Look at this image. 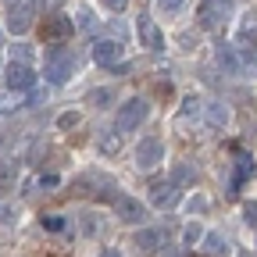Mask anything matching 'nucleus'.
I'll use <instances>...</instances> for the list:
<instances>
[{
    "mask_svg": "<svg viewBox=\"0 0 257 257\" xmlns=\"http://www.w3.org/2000/svg\"><path fill=\"white\" fill-rule=\"evenodd\" d=\"M43 75H47L50 86L68 82V79L75 75V54L64 50V47H50V50H47V68H43Z\"/></svg>",
    "mask_w": 257,
    "mask_h": 257,
    "instance_id": "obj_1",
    "label": "nucleus"
},
{
    "mask_svg": "<svg viewBox=\"0 0 257 257\" xmlns=\"http://www.w3.org/2000/svg\"><path fill=\"white\" fill-rule=\"evenodd\" d=\"M150 114V104L143 100V96H128V100L118 107V118H114V128L118 133H133V128H140Z\"/></svg>",
    "mask_w": 257,
    "mask_h": 257,
    "instance_id": "obj_2",
    "label": "nucleus"
},
{
    "mask_svg": "<svg viewBox=\"0 0 257 257\" xmlns=\"http://www.w3.org/2000/svg\"><path fill=\"white\" fill-rule=\"evenodd\" d=\"M232 11H236L232 0H204L200 11H197V18H200L204 29H218L221 22H229V18H232Z\"/></svg>",
    "mask_w": 257,
    "mask_h": 257,
    "instance_id": "obj_3",
    "label": "nucleus"
},
{
    "mask_svg": "<svg viewBox=\"0 0 257 257\" xmlns=\"http://www.w3.org/2000/svg\"><path fill=\"white\" fill-rule=\"evenodd\" d=\"M161 161H165V143H161V136H147L136 147V168L140 172H154Z\"/></svg>",
    "mask_w": 257,
    "mask_h": 257,
    "instance_id": "obj_4",
    "label": "nucleus"
},
{
    "mask_svg": "<svg viewBox=\"0 0 257 257\" xmlns=\"http://www.w3.org/2000/svg\"><path fill=\"white\" fill-rule=\"evenodd\" d=\"M32 15H36V4H32V0H8V29L15 32V36L29 32Z\"/></svg>",
    "mask_w": 257,
    "mask_h": 257,
    "instance_id": "obj_5",
    "label": "nucleus"
},
{
    "mask_svg": "<svg viewBox=\"0 0 257 257\" xmlns=\"http://www.w3.org/2000/svg\"><path fill=\"white\" fill-rule=\"evenodd\" d=\"M32 86H36V72L29 68V61H11V68H8V89L29 93Z\"/></svg>",
    "mask_w": 257,
    "mask_h": 257,
    "instance_id": "obj_6",
    "label": "nucleus"
},
{
    "mask_svg": "<svg viewBox=\"0 0 257 257\" xmlns=\"http://www.w3.org/2000/svg\"><path fill=\"white\" fill-rule=\"evenodd\" d=\"M40 32H43V40L61 43V40H68L72 32H75V22H72V18H64V15H47L43 25H40Z\"/></svg>",
    "mask_w": 257,
    "mask_h": 257,
    "instance_id": "obj_7",
    "label": "nucleus"
},
{
    "mask_svg": "<svg viewBox=\"0 0 257 257\" xmlns=\"http://www.w3.org/2000/svg\"><path fill=\"white\" fill-rule=\"evenodd\" d=\"M136 29H140V40H143V47H147V50H154V54L165 50V32L154 25V18H150V15H140Z\"/></svg>",
    "mask_w": 257,
    "mask_h": 257,
    "instance_id": "obj_8",
    "label": "nucleus"
},
{
    "mask_svg": "<svg viewBox=\"0 0 257 257\" xmlns=\"http://www.w3.org/2000/svg\"><path fill=\"white\" fill-rule=\"evenodd\" d=\"M114 214H118L121 221H128V225H140V221L147 218V207H143L140 200H133V197H121V193H114Z\"/></svg>",
    "mask_w": 257,
    "mask_h": 257,
    "instance_id": "obj_9",
    "label": "nucleus"
},
{
    "mask_svg": "<svg viewBox=\"0 0 257 257\" xmlns=\"http://www.w3.org/2000/svg\"><path fill=\"white\" fill-rule=\"evenodd\" d=\"M179 182H154L150 186V204L154 207H175L179 204Z\"/></svg>",
    "mask_w": 257,
    "mask_h": 257,
    "instance_id": "obj_10",
    "label": "nucleus"
},
{
    "mask_svg": "<svg viewBox=\"0 0 257 257\" xmlns=\"http://www.w3.org/2000/svg\"><path fill=\"white\" fill-rule=\"evenodd\" d=\"M214 61H218V68H221V72L243 75V68H239V50H236L232 43H218V47H214Z\"/></svg>",
    "mask_w": 257,
    "mask_h": 257,
    "instance_id": "obj_11",
    "label": "nucleus"
},
{
    "mask_svg": "<svg viewBox=\"0 0 257 257\" xmlns=\"http://www.w3.org/2000/svg\"><path fill=\"white\" fill-rule=\"evenodd\" d=\"M93 57H96V64L111 68V64H118V57H121V43L118 40H96L93 43Z\"/></svg>",
    "mask_w": 257,
    "mask_h": 257,
    "instance_id": "obj_12",
    "label": "nucleus"
},
{
    "mask_svg": "<svg viewBox=\"0 0 257 257\" xmlns=\"http://www.w3.org/2000/svg\"><path fill=\"white\" fill-rule=\"evenodd\" d=\"M18 172H22L18 157H0V189H11L18 182Z\"/></svg>",
    "mask_w": 257,
    "mask_h": 257,
    "instance_id": "obj_13",
    "label": "nucleus"
},
{
    "mask_svg": "<svg viewBox=\"0 0 257 257\" xmlns=\"http://www.w3.org/2000/svg\"><path fill=\"white\" fill-rule=\"evenodd\" d=\"M250 172H253V161H250V154H236V175H232V182H229V193H232V197L239 193L243 179H250Z\"/></svg>",
    "mask_w": 257,
    "mask_h": 257,
    "instance_id": "obj_14",
    "label": "nucleus"
},
{
    "mask_svg": "<svg viewBox=\"0 0 257 257\" xmlns=\"http://www.w3.org/2000/svg\"><path fill=\"white\" fill-rule=\"evenodd\" d=\"M133 246H136L140 253H154V250L161 246V229H140L136 239H133Z\"/></svg>",
    "mask_w": 257,
    "mask_h": 257,
    "instance_id": "obj_15",
    "label": "nucleus"
},
{
    "mask_svg": "<svg viewBox=\"0 0 257 257\" xmlns=\"http://www.w3.org/2000/svg\"><path fill=\"white\" fill-rule=\"evenodd\" d=\"M96 147H100V154H104V157L121 154V133H118V128H107V133L96 140Z\"/></svg>",
    "mask_w": 257,
    "mask_h": 257,
    "instance_id": "obj_16",
    "label": "nucleus"
},
{
    "mask_svg": "<svg viewBox=\"0 0 257 257\" xmlns=\"http://www.w3.org/2000/svg\"><path fill=\"white\" fill-rule=\"evenodd\" d=\"M225 125H229V107L225 104H207V128H218L221 133Z\"/></svg>",
    "mask_w": 257,
    "mask_h": 257,
    "instance_id": "obj_17",
    "label": "nucleus"
},
{
    "mask_svg": "<svg viewBox=\"0 0 257 257\" xmlns=\"http://www.w3.org/2000/svg\"><path fill=\"white\" fill-rule=\"evenodd\" d=\"M200 239H204L207 257H225V253H229V243H225V236H218V232H207V236H200Z\"/></svg>",
    "mask_w": 257,
    "mask_h": 257,
    "instance_id": "obj_18",
    "label": "nucleus"
},
{
    "mask_svg": "<svg viewBox=\"0 0 257 257\" xmlns=\"http://www.w3.org/2000/svg\"><path fill=\"white\" fill-rule=\"evenodd\" d=\"M236 36H239V43H253V40H257V18H253V15H246V18L239 22V32H236Z\"/></svg>",
    "mask_w": 257,
    "mask_h": 257,
    "instance_id": "obj_19",
    "label": "nucleus"
},
{
    "mask_svg": "<svg viewBox=\"0 0 257 257\" xmlns=\"http://www.w3.org/2000/svg\"><path fill=\"white\" fill-rule=\"evenodd\" d=\"M111 100H114L111 89H93V93H89V104H93V107H107Z\"/></svg>",
    "mask_w": 257,
    "mask_h": 257,
    "instance_id": "obj_20",
    "label": "nucleus"
},
{
    "mask_svg": "<svg viewBox=\"0 0 257 257\" xmlns=\"http://www.w3.org/2000/svg\"><path fill=\"white\" fill-rule=\"evenodd\" d=\"M200 114V96H186L182 100V118H197Z\"/></svg>",
    "mask_w": 257,
    "mask_h": 257,
    "instance_id": "obj_21",
    "label": "nucleus"
},
{
    "mask_svg": "<svg viewBox=\"0 0 257 257\" xmlns=\"http://www.w3.org/2000/svg\"><path fill=\"white\" fill-rule=\"evenodd\" d=\"M79 25H82L86 32H93V29H96V18H93V11H89V8H79Z\"/></svg>",
    "mask_w": 257,
    "mask_h": 257,
    "instance_id": "obj_22",
    "label": "nucleus"
},
{
    "mask_svg": "<svg viewBox=\"0 0 257 257\" xmlns=\"http://www.w3.org/2000/svg\"><path fill=\"white\" fill-rule=\"evenodd\" d=\"M43 229L61 232V229H64V218H61V214H43Z\"/></svg>",
    "mask_w": 257,
    "mask_h": 257,
    "instance_id": "obj_23",
    "label": "nucleus"
},
{
    "mask_svg": "<svg viewBox=\"0 0 257 257\" xmlns=\"http://www.w3.org/2000/svg\"><path fill=\"white\" fill-rule=\"evenodd\" d=\"M200 236H204L200 225H186V229H182V239H186V243H200Z\"/></svg>",
    "mask_w": 257,
    "mask_h": 257,
    "instance_id": "obj_24",
    "label": "nucleus"
},
{
    "mask_svg": "<svg viewBox=\"0 0 257 257\" xmlns=\"http://www.w3.org/2000/svg\"><path fill=\"white\" fill-rule=\"evenodd\" d=\"M243 218H246V225H253V229H257V200H246V204H243Z\"/></svg>",
    "mask_w": 257,
    "mask_h": 257,
    "instance_id": "obj_25",
    "label": "nucleus"
},
{
    "mask_svg": "<svg viewBox=\"0 0 257 257\" xmlns=\"http://www.w3.org/2000/svg\"><path fill=\"white\" fill-rule=\"evenodd\" d=\"M75 125H79V114H75V111H64V114L57 118V128H75Z\"/></svg>",
    "mask_w": 257,
    "mask_h": 257,
    "instance_id": "obj_26",
    "label": "nucleus"
},
{
    "mask_svg": "<svg viewBox=\"0 0 257 257\" xmlns=\"http://www.w3.org/2000/svg\"><path fill=\"white\" fill-rule=\"evenodd\" d=\"M193 179H197V172H193L189 165H182V168H175V179L172 182H193Z\"/></svg>",
    "mask_w": 257,
    "mask_h": 257,
    "instance_id": "obj_27",
    "label": "nucleus"
},
{
    "mask_svg": "<svg viewBox=\"0 0 257 257\" xmlns=\"http://www.w3.org/2000/svg\"><path fill=\"white\" fill-rule=\"evenodd\" d=\"M29 54H32V50H29L25 43H15V47H11V57H15V61H29Z\"/></svg>",
    "mask_w": 257,
    "mask_h": 257,
    "instance_id": "obj_28",
    "label": "nucleus"
},
{
    "mask_svg": "<svg viewBox=\"0 0 257 257\" xmlns=\"http://www.w3.org/2000/svg\"><path fill=\"white\" fill-rule=\"evenodd\" d=\"M157 4H161V11H165V15H175V11L182 8V0H157Z\"/></svg>",
    "mask_w": 257,
    "mask_h": 257,
    "instance_id": "obj_29",
    "label": "nucleus"
},
{
    "mask_svg": "<svg viewBox=\"0 0 257 257\" xmlns=\"http://www.w3.org/2000/svg\"><path fill=\"white\" fill-rule=\"evenodd\" d=\"M43 96H47L43 89H36V86H32V89H29V107H36V104H43Z\"/></svg>",
    "mask_w": 257,
    "mask_h": 257,
    "instance_id": "obj_30",
    "label": "nucleus"
},
{
    "mask_svg": "<svg viewBox=\"0 0 257 257\" xmlns=\"http://www.w3.org/2000/svg\"><path fill=\"white\" fill-rule=\"evenodd\" d=\"M125 4H128V0H104L107 11H125Z\"/></svg>",
    "mask_w": 257,
    "mask_h": 257,
    "instance_id": "obj_31",
    "label": "nucleus"
},
{
    "mask_svg": "<svg viewBox=\"0 0 257 257\" xmlns=\"http://www.w3.org/2000/svg\"><path fill=\"white\" fill-rule=\"evenodd\" d=\"M0 221H15V211H11V204H0Z\"/></svg>",
    "mask_w": 257,
    "mask_h": 257,
    "instance_id": "obj_32",
    "label": "nucleus"
},
{
    "mask_svg": "<svg viewBox=\"0 0 257 257\" xmlns=\"http://www.w3.org/2000/svg\"><path fill=\"white\" fill-rule=\"evenodd\" d=\"M182 47L193 54V50H197V36H189V32H186V36H182Z\"/></svg>",
    "mask_w": 257,
    "mask_h": 257,
    "instance_id": "obj_33",
    "label": "nucleus"
},
{
    "mask_svg": "<svg viewBox=\"0 0 257 257\" xmlns=\"http://www.w3.org/2000/svg\"><path fill=\"white\" fill-rule=\"evenodd\" d=\"M189 207H193V211H207V200H204V197H193Z\"/></svg>",
    "mask_w": 257,
    "mask_h": 257,
    "instance_id": "obj_34",
    "label": "nucleus"
},
{
    "mask_svg": "<svg viewBox=\"0 0 257 257\" xmlns=\"http://www.w3.org/2000/svg\"><path fill=\"white\" fill-rule=\"evenodd\" d=\"M40 186H43V189H47V186H57V175H43V179H40Z\"/></svg>",
    "mask_w": 257,
    "mask_h": 257,
    "instance_id": "obj_35",
    "label": "nucleus"
},
{
    "mask_svg": "<svg viewBox=\"0 0 257 257\" xmlns=\"http://www.w3.org/2000/svg\"><path fill=\"white\" fill-rule=\"evenodd\" d=\"M104 257H118V250H107V253H104Z\"/></svg>",
    "mask_w": 257,
    "mask_h": 257,
    "instance_id": "obj_36",
    "label": "nucleus"
},
{
    "mask_svg": "<svg viewBox=\"0 0 257 257\" xmlns=\"http://www.w3.org/2000/svg\"><path fill=\"white\" fill-rule=\"evenodd\" d=\"M189 257H207V253H189Z\"/></svg>",
    "mask_w": 257,
    "mask_h": 257,
    "instance_id": "obj_37",
    "label": "nucleus"
}]
</instances>
